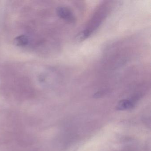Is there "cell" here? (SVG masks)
Listing matches in <instances>:
<instances>
[{"label": "cell", "instance_id": "obj_1", "mask_svg": "<svg viewBox=\"0 0 151 151\" xmlns=\"http://www.w3.org/2000/svg\"><path fill=\"white\" fill-rule=\"evenodd\" d=\"M56 13L59 17L69 23L74 24L76 22V16L72 11L66 6L58 7Z\"/></svg>", "mask_w": 151, "mask_h": 151}, {"label": "cell", "instance_id": "obj_3", "mask_svg": "<svg viewBox=\"0 0 151 151\" xmlns=\"http://www.w3.org/2000/svg\"><path fill=\"white\" fill-rule=\"evenodd\" d=\"M92 32L90 29H85L79 32L75 37V40L77 42H81L87 39L91 35Z\"/></svg>", "mask_w": 151, "mask_h": 151}, {"label": "cell", "instance_id": "obj_2", "mask_svg": "<svg viewBox=\"0 0 151 151\" xmlns=\"http://www.w3.org/2000/svg\"><path fill=\"white\" fill-rule=\"evenodd\" d=\"M134 106V103L132 101L129 100L124 99L120 101L116 107L118 110H124L130 109Z\"/></svg>", "mask_w": 151, "mask_h": 151}, {"label": "cell", "instance_id": "obj_4", "mask_svg": "<svg viewBox=\"0 0 151 151\" xmlns=\"http://www.w3.org/2000/svg\"><path fill=\"white\" fill-rule=\"evenodd\" d=\"M29 41L28 37L26 35H22L14 39V44L17 46H25L29 43Z\"/></svg>", "mask_w": 151, "mask_h": 151}]
</instances>
